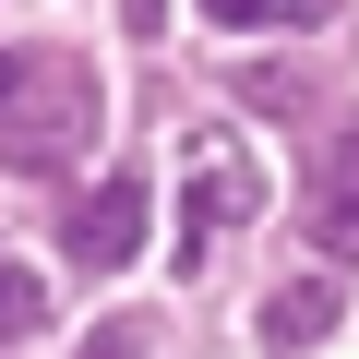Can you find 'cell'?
<instances>
[{
	"label": "cell",
	"instance_id": "1",
	"mask_svg": "<svg viewBox=\"0 0 359 359\" xmlns=\"http://www.w3.org/2000/svg\"><path fill=\"white\" fill-rule=\"evenodd\" d=\"M96 60L84 48H0V168H60L96 144Z\"/></svg>",
	"mask_w": 359,
	"mask_h": 359
},
{
	"label": "cell",
	"instance_id": "2",
	"mask_svg": "<svg viewBox=\"0 0 359 359\" xmlns=\"http://www.w3.org/2000/svg\"><path fill=\"white\" fill-rule=\"evenodd\" d=\"M252 216H264V168H252V144L204 132L192 168H180V240H192V264H204V240H228V228H252Z\"/></svg>",
	"mask_w": 359,
	"mask_h": 359
},
{
	"label": "cell",
	"instance_id": "3",
	"mask_svg": "<svg viewBox=\"0 0 359 359\" xmlns=\"http://www.w3.org/2000/svg\"><path fill=\"white\" fill-rule=\"evenodd\" d=\"M132 252H144V180H132V168H108V180H84V192H72V264L120 276Z\"/></svg>",
	"mask_w": 359,
	"mask_h": 359
},
{
	"label": "cell",
	"instance_id": "4",
	"mask_svg": "<svg viewBox=\"0 0 359 359\" xmlns=\"http://www.w3.org/2000/svg\"><path fill=\"white\" fill-rule=\"evenodd\" d=\"M311 240L335 264H359V120L323 132V156H311Z\"/></svg>",
	"mask_w": 359,
	"mask_h": 359
},
{
	"label": "cell",
	"instance_id": "5",
	"mask_svg": "<svg viewBox=\"0 0 359 359\" xmlns=\"http://www.w3.org/2000/svg\"><path fill=\"white\" fill-rule=\"evenodd\" d=\"M323 335H335V276H299V287L264 299V347H276V359H299V347H323Z\"/></svg>",
	"mask_w": 359,
	"mask_h": 359
},
{
	"label": "cell",
	"instance_id": "6",
	"mask_svg": "<svg viewBox=\"0 0 359 359\" xmlns=\"http://www.w3.org/2000/svg\"><path fill=\"white\" fill-rule=\"evenodd\" d=\"M36 323H48V276H25L13 252H0V347H25Z\"/></svg>",
	"mask_w": 359,
	"mask_h": 359
},
{
	"label": "cell",
	"instance_id": "7",
	"mask_svg": "<svg viewBox=\"0 0 359 359\" xmlns=\"http://www.w3.org/2000/svg\"><path fill=\"white\" fill-rule=\"evenodd\" d=\"M72 359H168V323H144V311H120V323H96Z\"/></svg>",
	"mask_w": 359,
	"mask_h": 359
},
{
	"label": "cell",
	"instance_id": "8",
	"mask_svg": "<svg viewBox=\"0 0 359 359\" xmlns=\"http://www.w3.org/2000/svg\"><path fill=\"white\" fill-rule=\"evenodd\" d=\"M216 25H335V0H204Z\"/></svg>",
	"mask_w": 359,
	"mask_h": 359
},
{
	"label": "cell",
	"instance_id": "9",
	"mask_svg": "<svg viewBox=\"0 0 359 359\" xmlns=\"http://www.w3.org/2000/svg\"><path fill=\"white\" fill-rule=\"evenodd\" d=\"M156 25H168V0H132V36H156Z\"/></svg>",
	"mask_w": 359,
	"mask_h": 359
}]
</instances>
